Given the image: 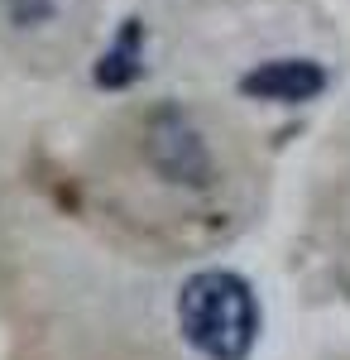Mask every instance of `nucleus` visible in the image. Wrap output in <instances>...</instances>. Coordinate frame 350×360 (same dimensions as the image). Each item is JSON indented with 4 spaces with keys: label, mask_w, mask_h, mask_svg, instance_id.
<instances>
[{
    "label": "nucleus",
    "mask_w": 350,
    "mask_h": 360,
    "mask_svg": "<svg viewBox=\"0 0 350 360\" xmlns=\"http://www.w3.org/2000/svg\"><path fill=\"white\" fill-rule=\"evenodd\" d=\"M178 322L207 360H245L259 332V303L231 269H202L183 283Z\"/></svg>",
    "instance_id": "obj_1"
},
{
    "label": "nucleus",
    "mask_w": 350,
    "mask_h": 360,
    "mask_svg": "<svg viewBox=\"0 0 350 360\" xmlns=\"http://www.w3.org/2000/svg\"><path fill=\"white\" fill-rule=\"evenodd\" d=\"M144 159L154 164L163 183H178V188H202L212 183L216 159L212 144L202 139V130L192 125V115L183 106H159L144 125Z\"/></svg>",
    "instance_id": "obj_2"
},
{
    "label": "nucleus",
    "mask_w": 350,
    "mask_h": 360,
    "mask_svg": "<svg viewBox=\"0 0 350 360\" xmlns=\"http://www.w3.org/2000/svg\"><path fill=\"white\" fill-rule=\"evenodd\" d=\"M240 91L254 96V101H288V106H297V101H312V96L326 91V72L312 58H273V63H259V68L245 72Z\"/></svg>",
    "instance_id": "obj_3"
},
{
    "label": "nucleus",
    "mask_w": 350,
    "mask_h": 360,
    "mask_svg": "<svg viewBox=\"0 0 350 360\" xmlns=\"http://www.w3.org/2000/svg\"><path fill=\"white\" fill-rule=\"evenodd\" d=\"M139 58H144V25L139 20H125V29L115 34L106 58L96 63V86H106V91L130 86L139 77Z\"/></svg>",
    "instance_id": "obj_4"
},
{
    "label": "nucleus",
    "mask_w": 350,
    "mask_h": 360,
    "mask_svg": "<svg viewBox=\"0 0 350 360\" xmlns=\"http://www.w3.org/2000/svg\"><path fill=\"white\" fill-rule=\"evenodd\" d=\"M63 15H67L63 0H5V25H10V34H20V39L58 29Z\"/></svg>",
    "instance_id": "obj_5"
}]
</instances>
